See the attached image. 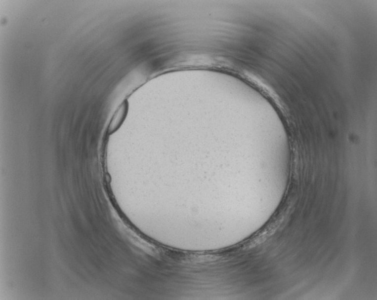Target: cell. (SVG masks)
Returning <instances> with one entry per match:
<instances>
[{
	"mask_svg": "<svg viewBox=\"0 0 377 300\" xmlns=\"http://www.w3.org/2000/svg\"><path fill=\"white\" fill-rule=\"evenodd\" d=\"M128 105L127 102H124L117 110L114 116L112 117L110 125H109L108 131L109 133H113L120 128L121 125L123 122L127 113Z\"/></svg>",
	"mask_w": 377,
	"mask_h": 300,
	"instance_id": "cell-1",
	"label": "cell"
}]
</instances>
